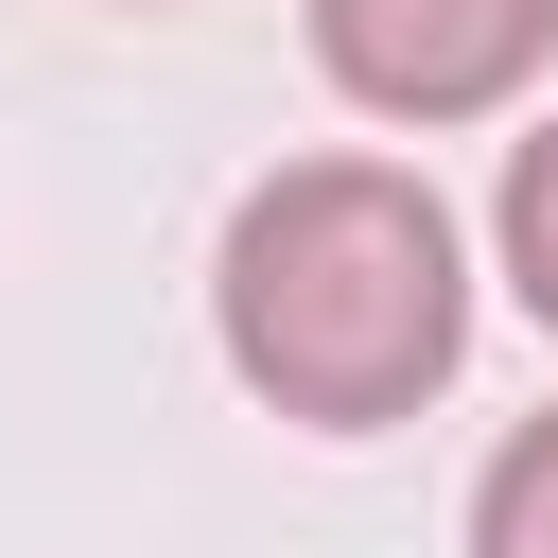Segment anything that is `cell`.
Instances as JSON below:
<instances>
[{
	"label": "cell",
	"instance_id": "6da1fadb",
	"mask_svg": "<svg viewBox=\"0 0 558 558\" xmlns=\"http://www.w3.org/2000/svg\"><path fill=\"white\" fill-rule=\"evenodd\" d=\"M227 384L296 436H384L471 366V244L401 157H279L209 244Z\"/></svg>",
	"mask_w": 558,
	"mask_h": 558
},
{
	"label": "cell",
	"instance_id": "7a4b0ae2",
	"mask_svg": "<svg viewBox=\"0 0 558 558\" xmlns=\"http://www.w3.org/2000/svg\"><path fill=\"white\" fill-rule=\"evenodd\" d=\"M541 52H558V0H314V70L401 140L523 105Z\"/></svg>",
	"mask_w": 558,
	"mask_h": 558
},
{
	"label": "cell",
	"instance_id": "3957f363",
	"mask_svg": "<svg viewBox=\"0 0 558 558\" xmlns=\"http://www.w3.org/2000/svg\"><path fill=\"white\" fill-rule=\"evenodd\" d=\"M488 244H506V296L558 331V122L506 140V192H488Z\"/></svg>",
	"mask_w": 558,
	"mask_h": 558
},
{
	"label": "cell",
	"instance_id": "277c9868",
	"mask_svg": "<svg viewBox=\"0 0 558 558\" xmlns=\"http://www.w3.org/2000/svg\"><path fill=\"white\" fill-rule=\"evenodd\" d=\"M471 558H558V401L471 471Z\"/></svg>",
	"mask_w": 558,
	"mask_h": 558
},
{
	"label": "cell",
	"instance_id": "5b68a950",
	"mask_svg": "<svg viewBox=\"0 0 558 558\" xmlns=\"http://www.w3.org/2000/svg\"><path fill=\"white\" fill-rule=\"evenodd\" d=\"M122 17H157V0H122Z\"/></svg>",
	"mask_w": 558,
	"mask_h": 558
}]
</instances>
